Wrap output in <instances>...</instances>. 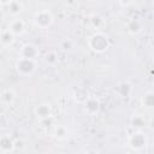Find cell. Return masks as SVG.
I'll list each match as a JSON object with an SVG mask.
<instances>
[{"mask_svg": "<svg viewBox=\"0 0 154 154\" xmlns=\"http://www.w3.org/2000/svg\"><path fill=\"white\" fill-rule=\"evenodd\" d=\"M88 46L95 53H103L109 48L111 42L105 32L96 31L88 38Z\"/></svg>", "mask_w": 154, "mask_h": 154, "instance_id": "cell-1", "label": "cell"}, {"mask_svg": "<svg viewBox=\"0 0 154 154\" xmlns=\"http://www.w3.org/2000/svg\"><path fill=\"white\" fill-rule=\"evenodd\" d=\"M54 17L49 10H40L34 14L32 22L36 28L40 29H48L53 24Z\"/></svg>", "mask_w": 154, "mask_h": 154, "instance_id": "cell-2", "label": "cell"}, {"mask_svg": "<svg viewBox=\"0 0 154 154\" xmlns=\"http://www.w3.org/2000/svg\"><path fill=\"white\" fill-rule=\"evenodd\" d=\"M16 70L23 77H29L36 70V60L26 59V58H18L16 61Z\"/></svg>", "mask_w": 154, "mask_h": 154, "instance_id": "cell-3", "label": "cell"}, {"mask_svg": "<svg viewBox=\"0 0 154 154\" xmlns=\"http://www.w3.org/2000/svg\"><path fill=\"white\" fill-rule=\"evenodd\" d=\"M129 146L134 150H141L147 146V137L142 131H135L129 137Z\"/></svg>", "mask_w": 154, "mask_h": 154, "instance_id": "cell-4", "label": "cell"}, {"mask_svg": "<svg viewBox=\"0 0 154 154\" xmlns=\"http://www.w3.org/2000/svg\"><path fill=\"white\" fill-rule=\"evenodd\" d=\"M25 22L20 17H13L7 23V30H10L16 37L23 35L25 32Z\"/></svg>", "mask_w": 154, "mask_h": 154, "instance_id": "cell-5", "label": "cell"}, {"mask_svg": "<svg viewBox=\"0 0 154 154\" xmlns=\"http://www.w3.org/2000/svg\"><path fill=\"white\" fill-rule=\"evenodd\" d=\"M34 113H35L36 118H37L41 123L47 122L48 119L52 118V114H53L52 106H51V103H47V102L40 103V105H37V106L35 107Z\"/></svg>", "mask_w": 154, "mask_h": 154, "instance_id": "cell-6", "label": "cell"}, {"mask_svg": "<svg viewBox=\"0 0 154 154\" xmlns=\"http://www.w3.org/2000/svg\"><path fill=\"white\" fill-rule=\"evenodd\" d=\"M1 6H6L7 12L10 16L13 17H18V14L23 11V4L18 0H8V1H1L0 2Z\"/></svg>", "mask_w": 154, "mask_h": 154, "instance_id": "cell-7", "label": "cell"}, {"mask_svg": "<svg viewBox=\"0 0 154 154\" xmlns=\"http://www.w3.org/2000/svg\"><path fill=\"white\" fill-rule=\"evenodd\" d=\"M0 150L2 154H11L14 150V142L8 134H4L0 137Z\"/></svg>", "mask_w": 154, "mask_h": 154, "instance_id": "cell-8", "label": "cell"}, {"mask_svg": "<svg viewBox=\"0 0 154 154\" xmlns=\"http://www.w3.org/2000/svg\"><path fill=\"white\" fill-rule=\"evenodd\" d=\"M19 57L20 58H26V59H34L36 60V58L38 57V49L36 46L31 45V43H25L19 52Z\"/></svg>", "mask_w": 154, "mask_h": 154, "instance_id": "cell-9", "label": "cell"}, {"mask_svg": "<svg viewBox=\"0 0 154 154\" xmlns=\"http://www.w3.org/2000/svg\"><path fill=\"white\" fill-rule=\"evenodd\" d=\"M99 108H100V101H99V99L95 97V96H93V95H90L89 99L84 102V109L89 114H95V113H97Z\"/></svg>", "mask_w": 154, "mask_h": 154, "instance_id": "cell-10", "label": "cell"}, {"mask_svg": "<svg viewBox=\"0 0 154 154\" xmlns=\"http://www.w3.org/2000/svg\"><path fill=\"white\" fill-rule=\"evenodd\" d=\"M14 40H16V36H14L10 30L4 29V30L1 31L0 42H1L2 47H10V46H12L13 42H14Z\"/></svg>", "mask_w": 154, "mask_h": 154, "instance_id": "cell-11", "label": "cell"}, {"mask_svg": "<svg viewBox=\"0 0 154 154\" xmlns=\"http://www.w3.org/2000/svg\"><path fill=\"white\" fill-rule=\"evenodd\" d=\"M53 136L54 138H57L58 141H63V140H66L69 137V129L63 125V124H59V125H55L54 126V130H53Z\"/></svg>", "mask_w": 154, "mask_h": 154, "instance_id": "cell-12", "label": "cell"}, {"mask_svg": "<svg viewBox=\"0 0 154 154\" xmlns=\"http://www.w3.org/2000/svg\"><path fill=\"white\" fill-rule=\"evenodd\" d=\"M141 103L147 109L154 108V91H146L141 97Z\"/></svg>", "mask_w": 154, "mask_h": 154, "instance_id": "cell-13", "label": "cell"}, {"mask_svg": "<svg viewBox=\"0 0 154 154\" xmlns=\"http://www.w3.org/2000/svg\"><path fill=\"white\" fill-rule=\"evenodd\" d=\"M14 99H16V93L12 89L7 88V89H4L1 91V102L4 105H7V106L8 105H12L13 101H14Z\"/></svg>", "mask_w": 154, "mask_h": 154, "instance_id": "cell-14", "label": "cell"}, {"mask_svg": "<svg viewBox=\"0 0 154 154\" xmlns=\"http://www.w3.org/2000/svg\"><path fill=\"white\" fill-rule=\"evenodd\" d=\"M126 30L131 35H136L142 30V23L138 19H130L126 24Z\"/></svg>", "mask_w": 154, "mask_h": 154, "instance_id": "cell-15", "label": "cell"}, {"mask_svg": "<svg viewBox=\"0 0 154 154\" xmlns=\"http://www.w3.org/2000/svg\"><path fill=\"white\" fill-rule=\"evenodd\" d=\"M89 93L84 89V88H77L73 90V97L77 102H81V103H84L88 99H89Z\"/></svg>", "mask_w": 154, "mask_h": 154, "instance_id": "cell-16", "label": "cell"}, {"mask_svg": "<svg viewBox=\"0 0 154 154\" xmlns=\"http://www.w3.org/2000/svg\"><path fill=\"white\" fill-rule=\"evenodd\" d=\"M130 122H131L132 128H135V129H137V130L142 129V128L146 125V119H144V117L141 116V114H134Z\"/></svg>", "mask_w": 154, "mask_h": 154, "instance_id": "cell-17", "label": "cell"}, {"mask_svg": "<svg viewBox=\"0 0 154 154\" xmlns=\"http://www.w3.org/2000/svg\"><path fill=\"white\" fill-rule=\"evenodd\" d=\"M117 91L119 93L120 96L126 97V96H129L130 93H131V85H130L128 82H122V83H119V84L117 85Z\"/></svg>", "mask_w": 154, "mask_h": 154, "instance_id": "cell-18", "label": "cell"}, {"mask_svg": "<svg viewBox=\"0 0 154 154\" xmlns=\"http://www.w3.org/2000/svg\"><path fill=\"white\" fill-rule=\"evenodd\" d=\"M90 22H91L93 26L96 28V29H100V28H102V26L105 25L103 18L100 17V16H97V14H93V16L90 17Z\"/></svg>", "mask_w": 154, "mask_h": 154, "instance_id": "cell-19", "label": "cell"}, {"mask_svg": "<svg viewBox=\"0 0 154 154\" xmlns=\"http://www.w3.org/2000/svg\"><path fill=\"white\" fill-rule=\"evenodd\" d=\"M57 60H58V59H57V54H55L54 52H49V53L46 55V61H47L48 64H54Z\"/></svg>", "mask_w": 154, "mask_h": 154, "instance_id": "cell-20", "label": "cell"}, {"mask_svg": "<svg viewBox=\"0 0 154 154\" xmlns=\"http://www.w3.org/2000/svg\"><path fill=\"white\" fill-rule=\"evenodd\" d=\"M153 59H154V55H153Z\"/></svg>", "mask_w": 154, "mask_h": 154, "instance_id": "cell-21", "label": "cell"}]
</instances>
